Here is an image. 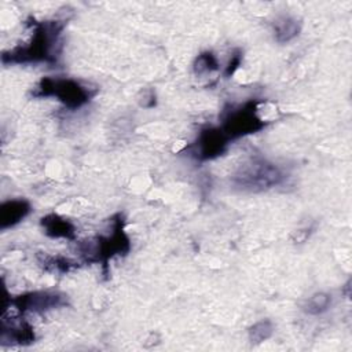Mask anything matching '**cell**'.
Returning <instances> with one entry per match:
<instances>
[{"label": "cell", "mask_w": 352, "mask_h": 352, "mask_svg": "<svg viewBox=\"0 0 352 352\" xmlns=\"http://www.w3.org/2000/svg\"><path fill=\"white\" fill-rule=\"evenodd\" d=\"M1 342L11 345H29L34 342L33 327L25 319H19L18 322L11 320L10 324L3 322Z\"/></svg>", "instance_id": "cell-10"}, {"label": "cell", "mask_w": 352, "mask_h": 352, "mask_svg": "<svg viewBox=\"0 0 352 352\" xmlns=\"http://www.w3.org/2000/svg\"><path fill=\"white\" fill-rule=\"evenodd\" d=\"M37 260L44 271L52 272V274H67L77 267V264L74 261H72L70 258H67L65 256L38 253Z\"/></svg>", "instance_id": "cell-12"}, {"label": "cell", "mask_w": 352, "mask_h": 352, "mask_svg": "<svg viewBox=\"0 0 352 352\" xmlns=\"http://www.w3.org/2000/svg\"><path fill=\"white\" fill-rule=\"evenodd\" d=\"M260 102L252 99L227 110L221 120V131L230 140L256 133L265 128L267 121L258 113Z\"/></svg>", "instance_id": "cell-5"}, {"label": "cell", "mask_w": 352, "mask_h": 352, "mask_svg": "<svg viewBox=\"0 0 352 352\" xmlns=\"http://www.w3.org/2000/svg\"><path fill=\"white\" fill-rule=\"evenodd\" d=\"M67 304L66 296L59 292L50 290H37L29 292L21 296L10 298V304H6L4 308L12 307L19 314L25 312H45L50 309L60 308Z\"/></svg>", "instance_id": "cell-6"}, {"label": "cell", "mask_w": 352, "mask_h": 352, "mask_svg": "<svg viewBox=\"0 0 352 352\" xmlns=\"http://www.w3.org/2000/svg\"><path fill=\"white\" fill-rule=\"evenodd\" d=\"M32 210V205L28 199L14 198L4 201L0 205V230H7L21 223Z\"/></svg>", "instance_id": "cell-8"}, {"label": "cell", "mask_w": 352, "mask_h": 352, "mask_svg": "<svg viewBox=\"0 0 352 352\" xmlns=\"http://www.w3.org/2000/svg\"><path fill=\"white\" fill-rule=\"evenodd\" d=\"M219 66L220 65L216 55L212 51H204L195 58L192 63V70L197 76H202L219 70Z\"/></svg>", "instance_id": "cell-15"}, {"label": "cell", "mask_w": 352, "mask_h": 352, "mask_svg": "<svg viewBox=\"0 0 352 352\" xmlns=\"http://www.w3.org/2000/svg\"><path fill=\"white\" fill-rule=\"evenodd\" d=\"M331 305V294L326 292H316L309 296L301 305V309L311 316H318L329 311Z\"/></svg>", "instance_id": "cell-13"}, {"label": "cell", "mask_w": 352, "mask_h": 352, "mask_svg": "<svg viewBox=\"0 0 352 352\" xmlns=\"http://www.w3.org/2000/svg\"><path fill=\"white\" fill-rule=\"evenodd\" d=\"M274 334V323L270 319H261L253 323L248 330V338L253 345L267 341Z\"/></svg>", "instance_id": "cell-14"}, {"label": "cell", "mask_w": 352, "mask_h": 352, "mask_svg": "<svg viewBox=\"0 0 352 352\" xmlns=\"http://www.w3.org/2000/svg\"><path fill=\"white\" fill-rule=\"evenodd\" d=\"M30 38L8 51H4L1 60L4 65L28 63H56L60 52V36L65 28L62 21H34Z\"/></svg>", "instance_id": "cell-1"}, {"label": "cell", "mask_w": 352, "mask_h": 352, "mask_svg": "<svg viewBox=\"0 0 352 352\" xmlns=\"http://www.w3.org/2000/svg\"><path fill=\"white\" fill-rule=\"evenodd\" d=\"M95 94L96 89L70 77H43L32 92L34 98H55L69 110L85 106Z\"/></svg>", "instance_id": "cell-3"}, {"label": "cell", "mask_w": 352, "mask_h": 352, "mask_svg": "<svg viewBox=\"0 0 352 352\" xmlns=\"http://www.w3.org/2000/svg\"><path fill=\"white\" fill-rule=\"evenodd\" d=\"M302 23L290 15H283L274 22V38L279 44H286L294 40L301 32Z\"/></svg>", "instance_id": "cell-11"}, {"label": "cell", "mask_w": 352, "mask_h": 352, "mask_svg": "<svg viewBox=\"0 0 352 352\" xmlns=\"http://www.w3.org/2000/svg\"><path fill=\"white\" fill-rule=\"evenodd\" d=\"M241 62H242V52L239 50H235L234 54L231 55L227 66H226L224 76L226 77H231L238 70V67L241 66Z\"/></svg>", "instance_id": "cell-16"}, {"label": "cell", "mask_w": 352, "mask_h": 352, "mask_svg": "<svg viewBox=\"0 0 352 352\" xmlns=\"http://www.w3.org/2000/svg\"><path fill=\"white\" fill-rule=\"evenodd\" d=\"M283 180V170L276 164L264 158L250 160L231 177L234 187L249 192H261L270 190L279 186Z\"/></svg>", "instance_id": "cell-4"}, {"label": "cell", "mask_w": 352, "mask_h": 352, "mask_svg": "<svg viewBox=\"0 0 352 352\" xmlns=\"http://www.w3.org/2000/svg\"><path fill=\"white\" fill-rule=\"evenodd\" d=\"M230 139L221 128H204L191 144V155L198 161H209L220 157L228 146Z\"/></svg>", "instance_id": "cell-7"}, {"label": "cell", "mask_w": 352, "mask_h": 352, "mask_svg": "<svg viewBox=\"0 0 352 352\" xmlns=\"http://www.w3.org/2000/svg\"><path fill=\"white\" fill-rule=\"evenodd\" d=\"M80 252L87 263H100L103 274H107V264L116 256H125L131 250V241L124 228V219L117 213L111 220V231L94 241L80 243Z\"/></svg>", "instance_id": "cell-2"}, {"label": "cell", "mask_w": 352, "mask_h": 352, "mask_svg": "<svg viewBox=\"0 0 352 352\" xmlns=\"http://www.w3.org/2000/svg\"><path fill=\"white\" fill-rule=\"evenodd\" d=\"M41 228L44 234L52 239H74L76 238V227L74 224L56 214V213H48L40 219Z\"/></svg>", "instance_id": "cell-9"}]
</instances>
